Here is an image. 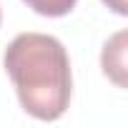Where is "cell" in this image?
<instances>
[{
	"mask_svg": "<svg viewBox=\"0 0 128 128\" xmlns=\"http://www.w3.org/2000/svg\"><path fill=\"white\" fill-rule=\"evenodd\" d=\"M28 8H33L38 15H45V18H63L68 15L78 0H23Z\"/></svg>",
	"mask_w": 128,
	"mask_h": 128,
	"instance_id": "obj_3",
	"label": "cell"
},
{
	"mask_svg": "<svg viewBox=\"0 0 128 128\" xmlns=\"http://www.w3.org/2000/svg\"><path fill=\"white\" fill-rule=\"evenodd\" d=\"M100 63H103V73L116 83V86H126V33H116L106 48H103V55H100Z\"/></svg>",
	"mask_w": 128,
	"mask_h": 128,
	"instance_id": "obj_2",
	"label": "cell"
},
{
	"mask_svg": "<svg viewBox=\"0 0 128 128\" xmlns=\"http://www.w3.org/2000/svg\"><path fill=\"white\" fill-rule=\"evenodd\" d=\"M103 3L113 10V13H118V15H126L128 13V5H126V0H103Z\"/></svg>",
	"mask_w": 128,
	"mask_h": 128,
	"instance_id": "obj_4",
	"label": "cell"
},
{
	"mask_svg": "<svg viewBox=\"0 0 128 128\" xmlns=\"http://www.w3.org/2000/svg\"><path fill=\"white\" fill-rule=\"evenodd\" d=\"M3 63L25 113L38 120H58L68 110L70 60L58 38L20 33L5 48Z\"/></svg>",
	"mask_w": 128,
	"mask_h": 128,
	"instance_id": "obj_1",
	"label": "cell"
}]
</instances>
